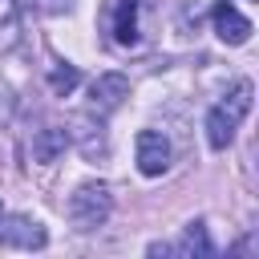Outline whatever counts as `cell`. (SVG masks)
Returning <instances> with one entry per match:
<instances>
[{"label": "cell", "mask_w": 259, "mask_h": 259, "mask_svg": "<svg viewBox=\"0 0 259 259\" xmlns=\"http://www.w3.org/2000/svg\"><path fill=\"white\" fill-rule=\"evenodd\" d=\"M0 214H4V206H0Z\"/></svg>", "instance_id": "4fadbf2b"}, {"label": "cell", "mask_w": 259, "mask_h": 259, "mask_svg": "<svg viewBox=\"0 0 259 259\" xmlns=\"http://www.w3.org/2000/svg\"><path fill=\"white\" fill-rule=\"evenodd\" d=\"M77 81H81V73H77L73 65H53V73H49V89H53L57 97L73 93V89H77Z\"/></svg>", "instance_id": "8fae6325"}, {"label": "cell", "mask_w": 259, "mask_h": 259, "mask_svg": "<svg viewBox=\"0 0 259 259\" xmlns=\"http://www.w3.org/2000/svg\"><path fill=\"white\" fill-rule=\"evenodd\" d=\"M20 40V8L16 0H0V53L16 49Z\"/></svg>", "instance_id": "30bf717a"}, {"label": "cell", "mask_w": 259, "mask_h": 259, "mask_svg": "<svg viewBox=\"0 0 259 259\" xmlns=\"http://www.w3.org/2000/svg\"><path fill=\"white\" fill-rule=\"evenodd\" d=\"M69 223L77 231H97L105 227V219L113 214V194L105 182H81L73 194H69Z\"/></svg>", "instance_id": "6da1fadb"}, {"label": "cell", "mask_w": 259, "mask_h": 259, "mask_svg": "<svg viewBox=\"0 0 259 259\" xmlns=\"http://www.w3.org/2000/svg\"><path fill=\"white\" fill-rule=\"evenodd\" d=\"M166 251H178V255H210V239H206V227L202 223H186L182 239L170 247V243H154L150 255H166Z\"/></svg>", "instance_id": "52a82bcc"}, {"label": "cell", "mask_w": 259, "mask_h": 259, "mask_svg": "<svg viewBox=\"0 0 259 259\" xmlns=\"http://www.w3.org/2000/svg\"><path fill=\"white\" fill-rule=\"evenodd\" d=\"M49 243V231L28 219V214H0V247H12V251H40Z\"/></svg>", "instance_id": "7a4b0ae2"}, {"label": "cell", "mask_w": 259, "mask_h": 259, "mask_svg": "<svg viewBox=\"0 0 259 259\" xmlns=\"http://www.w3.org/2000/svg\"><path fill=\"white\" fill-rule=\"evenodd\" d=\"M12 113H16V93H12V85L0 77V130L12 121Z\"/></svg>", "instance_id": "7c38bea8"}, {"label": "cell", "mask_w": 259, "mask_h": 259, "mask_svg": "<svg viewBox=\"0 0 259 259\" xmlns=\"http://www.w3.org/2000/svg\"><path fill=\"white\" fill-rule=\"evenodd\" d=\"M210 20H214V32H219L223 45H247V40H251V20H247L231 0H219L214 12H210Z\"/></svg>", "instance_id": "5b68a950"}, {"label": "cell", "mask_w": 259, "mask_h": 259, "mask_svg": "<svg viewBox=\"0 0 259 259\" xmlns=\"http://www.w3.org/2000/svg\"><path fill=\"white\" fill-rule=\"evenodd\" d=\"M134 158H138V170L146 178H162L170 170V142L158 130H142L134 142Z\"/></svg>", "instance_id": "3957f363"}, {"label": "cell", "mask_w": 259, "mask_h": 259, "mask_svg": "<svg viewBox=\"0 0 259 259\" xmlns=\"http://www.w3.org/2000/svg\"><path fill=\"white\" fill-rule=\"evenodd\" d=\"M125 97H130V81H125L121 73H101V77L93 81V89H89V109H93L97 117H105V113H113Z\"/></svg>", "instance_id": "277c9868"}, {"label": "cell", "mask_w": 259, "mask_h": 259, "mask_svg": "<svg viewBox=\"0 0 259 259\" xmlns=\"http://www.w3.org/2000/svg\"><path fill=\"white\" fill-rule=\"evenodd\" d=\"M235 130H239V121H231L219 105H210V113H206V146L210 150H227L235 142Z\"/></svg>", "instance_id": "9c48e42d"}, {"label": "cell", "mask_w": 259, "mask_h": 259, "mask_svg": "<svg viewBox=\"0 0 259 259\" xmlns=\"http://www.w3.org/2000/svg\"><path fill=\"white\" fill-rule=\"evenodd\" d=\"M65 146H69V130H61V125H45V130L32 134V158H36L40 166L57 162V158L65 154Z\"/></svg>", "instance_id": "8992f818"}, {"label": "cell", "mask_w": 259, "mask_h": 259, "mask_svg": "<svg viewBox=\"0 0 259 259\" xmlns=\"http://www.w3.org/2000/svg\"><path fill=\"white\" fill-rule=\"evenodd\" d=\"M138 0H117V8H113V40L121 45V49H134L138 45Z\"/></svg>", "instance_id": "ba28073f"}]
</instances>
